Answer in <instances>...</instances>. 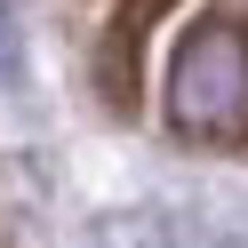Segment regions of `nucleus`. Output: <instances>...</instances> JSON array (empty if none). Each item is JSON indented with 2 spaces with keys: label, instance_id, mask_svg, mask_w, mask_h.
Returning <instances> with one entry per match:
<instances>
[{
  "label": "nucleus",
  "instance_id": "obj_2",
  "mask_svg": "<svg viewBox=\"0 0 248 248\" xmlns=\"http://www.w3.org/2000/svg\"><path fill=\"white\" fill-rule=\"evenodd\" d=\"M16 64H24V48H16V24H8V8H0V88L16 80Z\"/></svg>",
  "mask_w": 248,
  "mask_h": 248
},
{
  "label": "nucleus",
  "instance_id": "obj_1",
  "mask_svg": "<svg viewBox=\"0 0 248 248\" xmlns=\"http://www.w3.org/2000/svg\"><path fill=\"white\" fill-rule=\"evenodd\" d=\"M168 112L192 136H224L248 120V40L232 24H200L168 64Z\"/></svg>",
  "mask_w": 248,
  "mask_h": 248
}]
</instances>
